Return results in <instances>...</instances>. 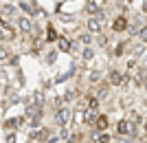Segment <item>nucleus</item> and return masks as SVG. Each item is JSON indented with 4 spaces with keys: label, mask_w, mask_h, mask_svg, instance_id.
Instances as JSON below:
<instances>
[{
    "label": "nucleus",
    "mask_w": 147,
    "mask_h": 143,
    "mask_svg": "<svg viewBox=\"0 0 147 143\" xmlns=\"http://www.w3.org/2000/svg\"><path fill=\"white\" fill-rule=\"evenodd\" d=\"M70 121H73V108H68V106L57 108V112H55V123L59 125V128H66V125H70Z\"/></svg>",
    "instance_id": "nucleus-1"
},
{
    "label": "nucleus",
    "mask_w": 147,
    "mask_h": 143,
    "mask_svg": "<svg viewBox=\"0 0 147 143\" xmlns=\"http://www.w3.org/2000/svg\"><path fill=\"white\" fill-rule=\"evenodd\" d=\"M51 137H53V130H51L49 125H42V128H37V130H31L29 139L35 143H46L51 141Z\"/></svg>",
    "instance_id": "nucleus-2"
},
{
    "label": "nucleus",
    "mask_w": 147,
    "mask_h": 143,
    "mask_svg": "<svg viewBox=\"0 0 147 143\" xmlns=\"http://www.w3.org/2000/svg\"><path fill=\"white\" fill-rule=\"evenodd\" d=\"M127 81V73H123L121 68H112L110 75H108V84L110 86H123Z\"/></svg>",
    "instance_id": "nucleus-3"
},
{
    "label": "nucleus",
    "mask_w": 147,
    "mask_h": 143,
    "mask_svg": "<svg viewBox=\"0 0 147 143\" xmlns=\"http://www.w3.org/2000/svg\"><path fill=\"white\" fill-rule=\"evenodd\" d=\"M101 29H103V18H101V16L88 18V22H86V31L88 33H101Z\"/></svg>",
    "instance_id": "nucleus-4"
},
{
    "label": "nucleus",
    "mask_w": 147,
    "mask_h": 143,
    "mask_svg": "<svg viewBox=\"0 0 147 143\" xmlns=\"http://www.w3.org/2000/svg\"><path fill=\"white\" fill-rule=\"evenodd\" d=\"M127 26H129L127 18H125V16H117V18H114V22H112V31H114V33H123Z\"/></svg>",
    "instance_id": "nucleus-5"
},
{
    "label": "nucleus",
    "mask_w": 147,
    "mask_h": 143,
    "mask_svg": "<svg viewBox=\"0 0 147 143\" xmlns=\"http://www.w3.org/2000/svg\"><path fill=\"white\" fill-rule=\"evenodd\" d=\"M16 22H18V29H20L22 33H31V31H33V22H31L29 16H18V20H16Z\"/></svg>",
    "instance_id": "nucleus-6"
},
{
    "label": "nucleus",
    "mask_w": 147,
    "mask_h": 143,
    "mask_svg": "<svg viewBox=\"0 0 147 143\" xmlns=\"http://www.w3.org/2000/svg\"><path fill=\"white\" fill-rule=\"evenodd\" d=\"M108 128H110V119H108V115H97L94 130H97V132H108Z\"/></svg>",
    "instance_id": "nucleus-7"
},
{
    "label": "nucleus",
    "mask_w": 147,
    "mask_h": 143,
    "mask_svg": "<svg viewBox=\"0 0 147 143\" xmlns=\"http://www.w3.org/2000/svg\"><path fill=\"white\" fill-rule=\"evenodd\" d=\"M108 95H110V84H108V79H105V81L101 79V81L97 84V95H94V97L101 101V99H105Z\"/></svg>",
    "instance_id": "nucleus-8"
},
{
    "label": "nucleus",
    "mask_w": 147,
    "mask_h": 143,
    "mask_svg": "<svg viewBox=\"0 0 147 143\" xmlns=\"http://www.w3.org/2000/svg\"><path fill=\"white\" fill-rule=\"evenodd\" d=\"M129 128H132V123L127 119H119L117 121V134L119 137H129Z\"/></svg>",
    "instance_id": "nucleus-9"
},
{
    "label": "nucleus",
    "mask_w": 147,
    "mask_h": 143,
    "mask_svg": "<svg viewBox=\"0 0 147 143\" xmlns=\"http://www.w3.org/2000/svg\"><path fill=\"white\" fill-rule=\"evenodd\" d=\"M24 121V117H16V119H7L5 121V130L7 132H16L20 128V123Z\"/></svg>",
    "instance_id": "nucleus-10"
},
{
    "label": "nucleus",
    "mask_w": 147,
    "mask_h": 143,
    "mask_svg": "<svg viewBox=\"0 0 147 143\" xmlns=\"http://www.w3.org/2000/svg\"><path fill=\"white\" fill-rule=\"evenodd\" d=\"M0 37H2V40H13V37H16V31H13L7 22H0Z\"/></svg>",
    "instance_id": "nucleus-11"
},
{
    "label": "nucleus",
    "mask_w": 147,
    "mask_h": 143,
    "mask_svg": "<svg viewBox=\"0 0 147 143\" xmlns=\"http://www.w3.org/2000/svg\"><path fill=\"white\" fill-rule=\"evenodd\" d=\"M86 106H88V108H86L88 112H97V110H99V106H101V101H99L94 95H90V97L86 99Z\"/></svg>",
    "instance_id": "nucleus-12"
},
{
    "label": "nucleus",
    "mask_w": 147,
    "mask_h": 143,
    "mask_svg": "<svg viewBox=\"0 0 147 143\" xmlns=\"http://www.w3.org/2000/svg\"><path fill=\"white\" fill-rule=\"evenodd\" d=\"M73 121L77 125H84V121H86V108H77L73 112Z\"/></svg>",
    "instance_id": "nucleus-13"
},
{
    "label": "nucleus",
    "mask_w": 147,
    "mask_h": 143,
    "mask_svg": "<svg viewBox=\"0 0 147 143\" xmlns=\"http://www.w3.org/2000/svg\"><path fill=\"white\" fill-rule=\"evenodd\" d=\"M57 46H59V51H61V53H66V51H70V49H73V42H70L68 37H59V40H57Z\"/></svg>",
    "instance_id": "nucleus-14"
},
{
    "label": "nucleus",
    "mask_w": 147,
    "mask_h": 143,
    "mask_svg": "<svg viewBox=\"0 0 147 143\" xmlns=\"http://www.w3.org/2000/svg\"><path fill=\"white\" fill-rule=\"evenodd\" d=\"M86 13H90L92 18L99 13V5L94 2V0H88V2H86Z\"/></svg>",
    "instance_id": "nucleus-15"
},
{
    "label": "nucleus",
    "mask_w": 147,
    "mask_h": 143,
    "mask_svg": "<svg viewBox=\"0 0 147 143\" xmlns=\"http://www.w3.org/2000/svg\"><path fill=\"white\" fill-rule=\"evenodd\" d=\"M127 121H129V123H136V125H138V123L143 121L141 112H136V110H129V112H127Z\"/></svg>",
    "instance_id": "nucleus-16"
},
{
    "label": "nucleus",
    "mask_w": 147,
    "mask_h": 143,
    "mask_svg": "<svg viewBox=\"0 0 147 143\" xmlns=\"http://www.w3.org/2000/svg\"><path fill=\"white\" fill-rule=\"evenodd\" d=\"M0 13L11 18V16H16V7H13V5H0Z\"/></svg>",
    "instance_id": "nucleus-17"
},
{
    "label": "nucleus",
    "mask_w": 147,
    "mask_h": 143,
    "mask_svg": "<svg viewBox=\"0 0 147 143\" xmlns=\"http://www.w3.org/2000/svg\"><path fill=\"white\" fill-rule=\"evenodd\" d=\"M55 40H59V37H57V33H55V29H53V26H46V42H55Z\"/></svg>",
    "instance_id": "nucleus-18"
},
{
    "label": "nucleus",
    "mask_w": 147,
    "mask_h": 143,
    "mask_svg": "<svg viewBox=\"0 0 147 143\" xmlns=\"http://www.w3.org/2000/svg\"><path fill=\"white\" fill-rule=\"evenodd\" d=\"M94 121H97V112H86V121H84V125L94 128Z\"/></svg>",
    "instance_id": "nucleus-19"
},
{
    "label": "nucleus",
    "mask_w": 147,
    "mask_h": 143,
    "mask_svg": "<svg viewBox=\"0 0 147 143\" xmlns=\"http://www.w3.org/2000/svg\"><path fill=\"white\" fill-rule=\"evenodd\" d=\"M145 75H147V73H143V70H134V84H136V86H143Z\"/></svg>",
    "instance_id": "nucleus-20"
},
{
    "label": "nucleus",
    "mask_w": 147,
    "mask_h": 143,
    "mask_svg": "<svg viewBox=\"0 0 147 143\" xmlns=\"http://www.w3.org/2000/svg\"><path fill=\"white\" fill-rule=\"evenodd\" d=\"M136 37H138V42L147 44V26H141V29H138V33H136Z\"/></svg>",
    "instance_id": "nucleus-21"
},
{
    "label": "nucleus",
    "mask_w": 147,
    "mask_h": 143,
    "mask_svg": "<svg viewBox=\"0 0 147 143\" xmlns=\"http://www.w3.org/2000/svg\"><path fill=\"white\" fill-rule=\"evenodd\" d=\"M88 79H90V84H99V81H101V73H99V70H90Z\"/></svg>",
    "instance_id": "nucleus-22"
},
{
    "label": "nucleus",
    "mask_w": 147,
    "mask_h": 143,
    "mask_svg": "<svg viewBox=\"0 0 147 143\" xmlns=\"http://www.w3.org/2000/svg\"><path fill=\"white\" fill-rule=\"evenodd\" d=\"M81 57H84V60H86V62H90L92 57H94V53H92V49H90V46H86V49L81 51Z\"/></svg>",
    "instance_id": "nucleus-23"
},
{
    "label": "nucleus",
    "mask_w": 147,
    "mask_h": 143,
    "mask_svg": "<svg viewBox=\"0 0 147 143\" xmlns=\"http://www.w3.org/2000/svg\"><path fill=\"white\" fill-rule=\"evenodd\" d=\"M79 42L84 44V46H88V44L92 42V35H90L88 31H86V33H81V35H79Z\"/></svg>",
    "instance_id": "nucleus-24"
},
{
    "label": "nucleus",
    "mask_w": 147,
    "mask_h": 143,
    "mask_svg": "<svg viewBox=\"0 0 147 143\" xmlns=\"http://www.w3.org/2000/svg\"><path fill=\"white\" fill-rule=\"evenodd\" d=\"M20 7H22V9H24L26 13H33V11H35V7H31L29 2H20Z\"/></svg>",
    "instance_id": "nucleus-25"
},
{
    "label": "nucleus",
    "mask_w": 147,
    "mask_h": 143,
    "mask_svg": "<svg viewBox=\"0 0 147 143\" xmlns=\"http://www.w3.org/2000/svg\"><path fill=\"white\" fill-rule=\"evenodd\" d=\"M5 143H16V132H7V139Z\"/></svg>",
    "instance_id": "nucleus-26"
},
{
    "label": "nucleus",
    "mask_w": 147,
    "mask_h": 143,
    "mask_svg": "<svg viewBox=\"0 0 147 143\" xmlns=\"http://www.w3.org/2000/svg\"><path fill=\"white\" fill-rule=\"evenodd\" d=\"M123 51H125V44L121 42V44L117 46V51H114V55H117V57H121V55H123Z\"/></svg>",
    "instance_id": "nucleus-27"
},
{
    "label": "nucleus",
    "mask_w": 147,
    "mask_h": 143,
    "mask_svg": "<svg viewBox=\"0 0 147 143\" xmlns=\"http://www.w3.org/2000/svg\"><path fill=\"white\" fill-rule=\"evenodd\" d=\"M55 55H57L55 51H49V53H46V62H51V64H53V62H55Z\"/></svg>",
    "instance_id": "nucleus-28"
},
{
    "label": "nucleus",
    "mask_w": 147,
    "mask_h": 143,
    "mask_svg": "<svg viewBox=\"0 0 147 143\" xmlns=\"http://www.w3.org/2000/svg\"><path fill=\"white\" fill-rule=\"evenodd\" d=\"M99 44H101V46H105V44H108V35H105V33H101V35H99V40H97Z\"/></svg>",
    "instance_id": "nucleus-29"
},
{
    "label": "nucleus",
    "mask_w": 147,
    "mask_h": 143,
    "mask_svg": "<svg viewBox=\"0 0 147 143\" xmlns=\"http://www.w3.org/2000/svg\"><path fill=\"white\" fill-rule=\"evenodd\" d=\"M7 55H9V53H7V51H5V49H0V60H5V57H7Z\"/></svg>",
    "instance_id": "nucleus-30"
},
{
    "label": "nucleus",
    "mask_w": 147,
    "mask_h": 143,
    "mask_svg": "<svg viewBox=\"0 0 147 143\" xmlns=\"http://www.w3.org/2000/svg\"><path fill=\"white\" fill-rule=\"evenodd\" d=\"M143 130H145V134H147V119H143Z\"/></svg>",
    "instance_id": "nucleus-31"
},
{
    "label": "nucleus",
    "mask_w": 147,
    "mask_h": 143,
    "mask_svg": "<svg viewBox=\"0 0 147 143\" xmlns=\"http://www.w3.org/2000/svg\"><path fill=\"white\" fill-rule=\"evenodd\" d=\"M141 88H145V90H147V75H145V79H143V86Z\"/></svg>",
    "instance_id": "nucleus-32"
},
{
    "label": "nucleus",
    "mask_w": 147,
    "mask_h": 143,
    "mask_svg": "<svg viewBox=\"0 0 147 143\" xmlns=\"http://www.w3.org/2000/svg\"><path fill=\"white\" fill-rule=\"evenodd\" d=\"M2 110H5V108H2V104H0V115H2Z\"/></svg>",
    "instance_id": "nucleus-33"
},
{
    "label": "nucleus",
    "mask_w": 147,
    "mask_h": 143,
    "mask_svg": "<svg viewBox=\"0 0 147 143\" xmlns=\"http://www.w3.org/2000/svg\"><path fill=\"white\" fill-rule=\"evenodd\" d=\"M81 143H86V141H81Z\"/></svg>",
    "instance_id": "nucleus-34"
}]
</instances>
